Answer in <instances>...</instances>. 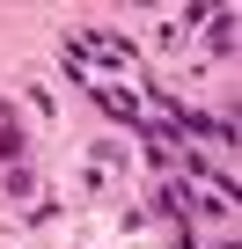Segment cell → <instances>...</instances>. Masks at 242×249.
Returning a JSON list of instances; mask_svg holds the SVG:
<instances>
[{
	"instance_id": "1",
	"label": "cell",
	"mask_w": 242,
	"mask_h": 249,
	"mask_svg": "<svg viewBox=\"0 0 242 249\" xmlns=\"http://www.w3.org/2000/svg\"><path fill=\"white\" fill-rule=\"evenodd\" d=\"M205 22V44H213V59H235V15L220 8V15H198Z\"/></svg>"
},
{
	"instance_id": "2",
	"label": "cell",
	"mask_w": 242,
	"mask_h": 249,
	"mask_svg": "<svg viewBox=\"0 0 242 249\" xmlns=\"http://www.w3.org/2000/svg\"><path fill=\"white\" fill-rule=\"evenodd\" d=\"M176 249H235V242H227V234H191V227H184V242H176Z\"/></svg>"
}]
</instances>
